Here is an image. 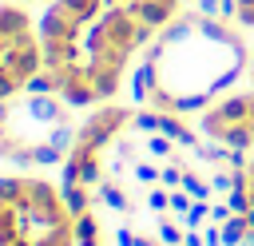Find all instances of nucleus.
Masks as SVG:
<instances>
[{
  "label": "nucleus",
  "instance_id": "2eb2a0df",
  "mask_svg": "<svg viewBox=\"0 0 254 246\" xmlns=\"http://www.w3.org/2000/svg\"><path fill=\"white\" fill-rule=\"evenodd\" d=\"M151 151H155V155H167L171 147H167V139H151Z\"/></svg>",
  "mask_w": 254,
  "mask_h": 246
},
{
  "label": "nucleus",
  "instance_id": "6e6552de",
  "mask_svg": "<svg viewBox=\"0 0 254 246\" xmlns=\"http://www.w3.org/2000/svg\"><path fill=\"white\" fill-rule=\"evenodd\" d=\"M75 226H79V246H103V238H99V218H95L91 210H83V214L75 218Z\"/></svg>",
  "mask_w": 254,
  "mask_h": 246
},
{
  "label": "nucleus",
  "instance_id": "39448f33",
  "mask_svg": "<svg viewBox=\"0 0 254 246\" xmlns=\"http://www.w3.org/2000/svg\"><path fill=\"white\" fill-rule=\"evenodd\" d=\"M44 71V44L40 24L20 4H0V99H12L32 87Z\"/></svg>",
  "mask_w": 254,
  "mask_h": 246
},
{
  "label": "nucleus",
  "instance_id": "0eeeda50",
  "mask_svg": "<svg viewBox=\"0 0 254 246\" xmlns=\"http://www.w3.org/2000/svg\"><path fill=\"white\" fill-rule=\"evenodd\" d=\"M198 127H202V135L214 139L218 147H230V151L254 147V91H238V95L214 99V103L202 111Z\"/></svg>",
  "mask_w": 254,
  "mask_h": 246
},
{
  "label": "nucleus",
  "instance_id": "7ed1b4c3",
  "mask_svg": "<svg viewBox=\"0 0 254 246\" xmlns=\"http://www.w3.org/2000/svg\"><path fill=\"white\" fill-rule=\"evenodd\" d=\"M0 246H79L64 186L36 175L0 179Z\"/></svg>",
  "mask_w": 254,
  "mask_h": 246
},
{
  "label": "nucleus",
  "instance_id": "9d476101",
  "mask_svg": "<svg viewBox=\"0 0 254 246\" xmlns=\"http://www.w3.org/2000/svg\"><path fill=\"white\" fill-rule=\"evenodd\" d=\"M238 183L246 186V194H250V206H254V155L246 159V167L238 171Z\"/></svg>",
  "mask_w": 254,
  "mask_h": 246
},
{
  "label": "nucleus",
  "instance_id": "9b49d317",
  "mask_svg": "<svg viewBox=\"0 0 254 246\" xmlns=\"http://www.w3.org/2000/svg\"><path fill=\"white\" fill-rule=\"evenodd\" d=\"M234 16H238L246 28H254V0H234Z\"/></svg>",
  "mask_w": 254,
  "mask_h": 246
},
{
  "label": "nucleus",
  "instance_id": "f8f14e48",
  "mask_svg": "<svg viewBox=\"0 0 254 246\" xmlns=\"http://www.w3.org/2000/svg\"><path fill=\"white\" fill-rule=\"evenodd\" d=\"M103 198H107V202H111L115 210H123V206H127V202H123V194H119L115 186H103Z\"/></svg>",
  "mask_w": 254,
  "mask_h": 246
},
{
  "label": "nucleus",
  "instance_id": "423d86ee",
  "mask_svg": "<svg viewBox=\"0 0 254 246\" xmlns=\"http://www.w3.org/2000/svg\"><path fill=\"white\" fill-rule=\"evenodd\" d=\"M131 123V107L119 103H99L79 127H75V143L64 159V186L79 183V186H95L103 175V151L107 143Z\"/></svg>",
  "mask_w": 254,
  "mask_h": 246
},
{
  "label": "nucleus",
  "instance_id": "ddd939ff",
  "mask_svg": "<svg viewBox=\"0 0 254 246\" xmlns=\"http://www.w3.org/2000/svg\"><path fill=\"white\" fill-rule=\"evenodd\" d=\"M183 183H187V190H190V194H198V198L206 194V186H202V183H194V179H183Z\"/></svg>",
  "mask_w": 254,
  "mask_h": 246
},
{
  "label": "nucleus",
  "instance_id": "f03ea898",
  "mask_svg": "<svg viewBox=\"0 0 254 246\" xmlns=\"http://www.w3.org/2000/svg\"><path fill=\"white\" fill-rule=\"evenodd\" d=\"M250 48L238 28L210 12H179L147 48L131 95L167 115L206 111L230 83L242 79Z\"/></svg>",
  "mask_w": 254,
  "mask_h": 246
},
{
  "label": "nucleus",
  "instance_id": "1a4fd4ad",
  "mask_svg": "<svg viewBox=\"0 0 254 246\" xmlns=\"http://www.w3.org/2000/svg\"><path fill=\"white\" fill-rule=\"evenodd\" d=\"M246 230H250L246 214H242V218H226V222H222V242H226V246H238V238H242ZM222 242H218V246H222Z\"/></svg>",
  "mask_w": 254,
  "mask_h": 246
},
{
  "label": "nucleus",
  "instance_id": "f257e3e1",
  "mask_svg": "<svg viewBox=\"0 0 254 246\" xmlns=\"http://www.w3.org/2000/svg\"><path fill=\"white\" fill-rule=\"evenodd\" d=\"M183 12V0H52L40 44L44 71L28 91H56L67 107L111 103L131 60Z\"/></svg>",
  "mask_w": 254,
  "mask_h": 246
},
{
  "label": "nucleus",
  "instance_id": "dca6fc26",
  "mask_svg": "<svg viewBox=\"0 0 254 246\" xmlns=\"http://www.w3.org/2000/svg\"><path fill=\"white\" fill-rule=\"evenodd\" d=\"M16 4H32V0H16Z\"/></svg>",
  "mask_w": 254,
  "mask_h": 246
},
{
  "label": "nucleus",
  "instance_id": "20e7f679",
  "mask_svg": "<svg viewBox=\"0 0 254 246\" xmlns=\"http://www.w3.org/2000/svg\"><path fill=\"white\" fill-rule=\"evenodd\" d=\"M64 107L67 103L56 91H20L0 99V159L16 167L64 163L75 143V127Z\"/></svg>",
  "mask_w": 254,
  "mask_h": 246
},
{
  "label": "nucleus",
  "instance_id": "4468645a",
  "mask_svg": "<svg viewBox=\"0 0 254 246\" xmlns=\"http://www.w3.org/2000/svg\"><path fill=\"white\" fill-rule=\"evenodd\" d=\"M167 202H171V198H167V194H163V190H155V194H151V206H155V210H163V206H167Z\"/></svg>",
  "mask_w": 254,
  "mask_h": 246
}]
</instances>
